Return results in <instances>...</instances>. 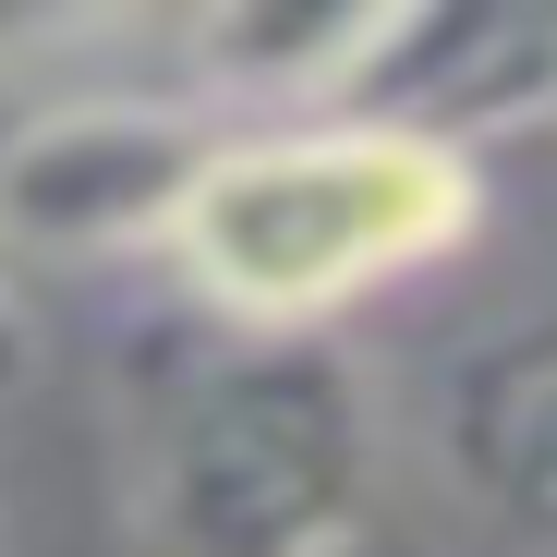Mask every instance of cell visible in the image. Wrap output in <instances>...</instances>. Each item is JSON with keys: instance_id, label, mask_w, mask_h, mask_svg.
Here are the masks:
<instances>
[{"instance_id": "6da1fadb", "label": "cell", "mask_w": 557, "mask_h": 557, "mask_svg": "<svg viewBox=\"0 0 557 557\" xmlns=\"http://www.w3.org/2000/svg\"><path fill=\"white\" fill-rule=\"evenodd\" d=\"M473 231V158L400 122H304V134H219V158L170 207V267L267 339L436 267Z\"/></svg>"}, {"instance_id": "7a4b0ae2", "label": "cell", "mask_w": 557, "mask_h": 557, "mask_svg": "<svg viewBox=\"0 0 557 557\" xmlns=\"http://www.w3.org/2000/svg\"><path fill=\"white\" fill-rule=\"evenodd\" d=\"M376 473L363 376L327 339H255L182 388L158 436V545L170 557H339Z\"/></svg>"}, {"instance_id": "3957f363", "label": "cell", "mask_w": 557, "mask_h": 557, "mask_svg": "<svg viewBox=\"0 0 557 557\" xmlns=\"http://www.w3.org/2000/svg\"><path fill=\"white\" fill-rule=\"evenodd\" d=\"M207 158H219L207 110L158 98V85H98V98H61L49 122H25L0 146V231L49 243V255L158 243Z\"/></svg>"}, {"instance_id": "277c9868", "label": "cell", "mask_w": 557, "mask_h": 557, "mask_svg": "<svg viewBox=\"0 0 557 557\" xmlns=\"http://www.w3.org/2000/svg\"><path fill=\"white\" fill-rule=\"evenodd\" d=\"M436 473L473 521L557 557V315L473 339L436 376Z\"/></svg>"}, {"instance_id": "5b68a950", "label": "cell", "mask_w": 557, "mask_h": 557, "mask_svg": "<svg viewBox=\"0 0 557 557\" xmlns=\"http://www.w3.org/2000/svg\"><path fill=\"white\" fill-rule=\"evenodd\" d=\"M25 363H37V315H25V292L0 278V400L25 388Z\"/></svg>"}]
</instances>
